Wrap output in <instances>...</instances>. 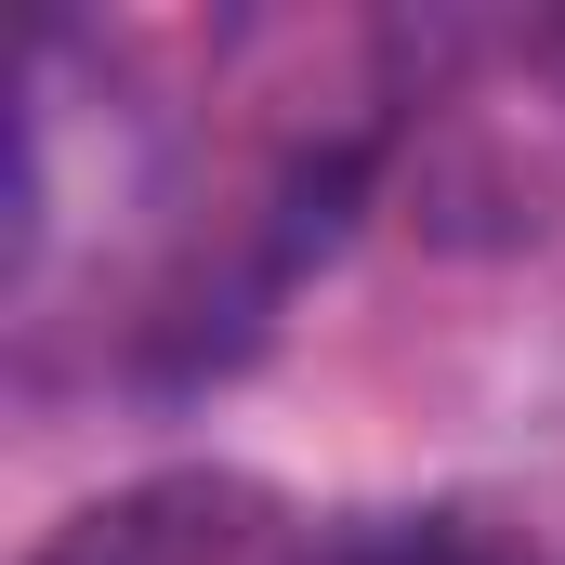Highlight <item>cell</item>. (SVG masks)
Returning <instances> with one entry per match:
<instances>
[{
	"mask_svg": "<svg viewBox=\"0 0 565 565\" xmlns=\"http://www.w3.org/2000/svg\"><path fill=\"white\" fill-rule=\"evenodd\" d=\"M289 513L250 473H145L119 500H79L26 565H277Z\"/></svg>",
	"mask_w": 565,
	"mask_h": 565,
	"instance_id": "6da1fadb",
	"label": "cell"
},
{
	"mask_svg": "<svg viewBox=\"0 0 565 565\" xmlns=\"http://www.w3.org/2000/svg\"><path fill=\"white\" fill-rule=\"evenodd\" d=\"M316 565H540V553H513L487 513H382V526H342Z\"/></svg>",
	"mask_w": 565,
	"mask_h": 565,
	"instance_id": "7a4b0ae2",
	"label": "cell"
}]
</instances>
